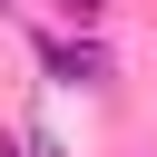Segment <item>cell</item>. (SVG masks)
Masks as SVG:
<instances>
[{
    "mask_svg": "<svg viewBox=\"0 0 157 157\" xmlns=\"http://www.w3.org/2000/svg\"><path fill=\"white\" fill-rule=\"evenodd\" d=\"M59 20H78V29H98V20H108V0H59Z\"/></svg>",
    "mask_w": 157,
    "mask_h": 157,
    "instance_id": "7a4b0ae2",
    "label": "cell"
},
{
    "mask_svg": "<svg viewBox=\"0 0 157 157\" xmlns=\"http://www.w3.org/2000/svg\"><path fill=\"white\" fill-rule=\"evenodd\" d=\"M49 78L98 88V78H108V49H98V39H49Z\"/></svg>",
    "mask_w": 157,
    "mask_h": 157,
    "instance_id": "6da1fadb",
    "label": "cell"
}]
</instances>
